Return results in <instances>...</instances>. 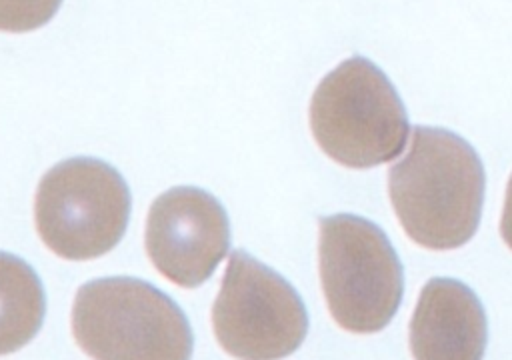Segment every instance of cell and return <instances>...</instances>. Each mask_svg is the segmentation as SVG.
<instances>
[{"instance_id":"1","label":"cell","mask_w":512,"mask_h":360,"mask_svg":"<svg viewBox=\"0 0 512 360\" xmlns=\"http://www.w3.org/2000/svg\"><path fill=\"white\" fill-rule=\"evenodd\" d=\"M388 194L410 240L430 250H452L478 228L484 168L464 138L416 126L406 154L388 170Z\"/></svg>"},{"instance_id":"2","label":"cell","mask_w":512,"mask_h":360,"mask_svg":"<svg viewBox=\"0 0 512 360\" xmlns=\"http://www.w3.org/2000/svg\"><path fill=\"white\" fill-rule=\"evenodd\" d=\"M320 150L346 168H372L400 156L410 132L400 96L382 70L354 56L322 78L310 100Z\"/></svg>"},{"instance_id":"3","label":"cell","mask_w":512,"mask_h":360,"mask_svg":"<svg viewBox=\"0 0 512 360\" xmlns=\"http://www.w3.org/2000/svg\"><path fill=\"white\" fill-rule=\"evenodd\" d=\"M72 334L94 360H190L192 354L182 310L152 284L126 276L80 286Z\"/></svg>"},{"instance_id":"4","label":"cell","mask_w":512,"mask_h":360,"mask_svg":"<svg viewBox=\"0 0 512 360\" xmlns=\"http://www.w3.org/2000/svg\"><path fill=\"white\" fill-rule=\"evenodd\" d=\"M318 264L328 310L340 328L370 334L394 318L404 290L402 264L374 222L352 214L322 218Z\"/></svg>"},{"instance_id":"5","label":"cell","mask_w":512,"mask_h":360,"mask_svg":"<svg viewBox=\"0 0 512 360\" xmlns=\"http://www.w3.org/2000/svg\"><path fill=\"white\" fill-rule=\"evenodd\" d=\"M130 192L106 162L72 158L50 168L36 190L34 222L42 242L60 258L92 260L124 236Z\"/></svg>"},{"instance_id":"6","label":"cell","mask_w":512,"mask_h":360,"mask_svg":"<svg viewBox=\"0 0 512 360\" xmlns=\"http://www.w3.org/2000/svg\"><path fill=\"white\" fill-rule=\"evenodd\" d=\"M212 328L222 350L238 360H280L302 344L308 316L280 274L236 250L212 306Z\"/></svg>"},{"instance_id":"7","label":"cell","mask_w":512,"mask_h":360,"mask_svg":"<svg viewBox=\"0 0 512 360\" xmlns=\"http://www.w3.org/2000/svg\"><path fill=\"white\" fill-rule=\"evenodd\" d=\"M144 244L150 262L164 278L194 288L208 280L228 252V216L208 192L176 186L152 202Z\"/></svg>"},{"instance_id":"8","label":"cell","mask_w":512,"mask_h":360,"mask_svg":"<svg viewBox=\"0 0 512 360\" xmlns=\"http://www.w3.org/2000/svg\"><path fill=\"white\" fill-rule=\"evenodd\" d=\"M486 314L476 294L458 280L432 278L410 320L414 360H482Z\"/></svg>"},{"instance_id":"9","label":"cell","mask_w":512,"mask_h":360,"mask_svg":"<svg viewBox=\"0 0 512 360\" xmlns=\"http://www.w3.org/2000/svg\"><path fill=\"white\" fill-rule=\"evenodd\" d=\"M44 290L18 256L0 252V356L28 344L44 320Z\"/></svg>"},{"instance_id":"10","label":"cell","mask_w":512,"mask_h":360,"mask_svg":"<svg viewBox=\"0 0 512 360\" xmlns=\"http://www.w3.org/2000/svg\"><path fill=\"white\" fill-rule=\"evenodd\" d=\"M62 0H0V30L30 32L44 26Z\"/></svg>"},{"instance_id":"11","label":"cell","mask_w":512,"mask_h":360,"mask_svg":"<svg viewBox=\"0 0 512 360\" xmlns=\"http://www.w3.org/2000/svg\"><path fill=\"white\" fill-rule=\"evenodd\" d=\"M500 236L506 242V246L512 250V176L506 186V198H504L502 220H500Z\"/></svg>"}]
</instances>
